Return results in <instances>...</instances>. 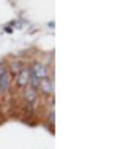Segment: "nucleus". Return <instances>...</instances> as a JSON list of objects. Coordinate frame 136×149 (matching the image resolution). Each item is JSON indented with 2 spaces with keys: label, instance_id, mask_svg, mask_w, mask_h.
I'll return each instance as SVG.
<instances>
[{
  "label": "nucleus",
  "instance_id": "f257e3e1",
  "mask_svg": "<svg viewBox=\"0 0 136 149\" xmlns=\"http://www.w3.org/2000/svg\"><path fill=\"white\" fill-rule=\"evenodd\" d=\"M28 72H30V76L37 78L38 81H41V79H44V78H48V70H46V67L43 65V63H40V62H35Z\"/></svg>",
  "mask_w": 136,
  "mask_h": 149
},
{
  "label": "nucleus",
  "instance_id": "f03ea898",
  "mask_svg": "<svg viewBox=\"0 0 136 149\" xmlns=\"http://www.w3.org/2000/svg\"><path fill=\"white\" fill-rule=\"evenodd\" d=\"M28 79H30V72H28L27 68H22L19 73H17V84H19L21 87L27 86Z\"/></svg>",
  "mask_w": 136,
  "mask_h": 149
},
{
  "label": "nucleus",
  "instance_id": "7ed1b4c3",
  "mask_svg": "<svg viewBox=\"0 0 136 149\" xmlns=\"http://www.w3.org/2000/svg\"><path fill=\"white\" fill-rule=\"evenodd\" d=\"M38 89H41L43 94L51 95V94H52V81H51V79H48V78L41 79V81H40V86H38Z\"/></svg>",
  "mask_w": 136,
  "mask_h": 149
},
{
  "label": "nucleus",
  "instance_id": "20e7f679",
  "mask_svg": "<svg viewBox=\"0 0 136 149\" xmlns=\"http://www.w3.org/2000/svg\"><path fill=\"white\" fill-rule=\"evenodd\" d=\"M8 86H10V74L6 72L0 76V92H6L8 91Z\"/></svg>",
  "mask_w": 136,
  "mask_h": 149
},
{
  "label": "nucleus",
  "instance_id": "39448f33",
  "mask_svg": "<svg viewBox=\"0 0 136 149\" xmlns=\"http://www.w3.org/2000/svg\"><path fill=\"white\" fill-rule=\"evenodd\" d=\"M35 98H37V91H33L32 87H27L26 91V100L28 103H32V102H35Z\"/></svg>",
  "mask_w": 136,
  "mask_h": 149
},
{
  "label": "nucleus",
  "instance_id": "423d86ee",
  "mask_svg": "<svg viewBox=\"0 0 136 149\" xmlns=\"http://www.w3.org/2000/svg\"><path fill=\"white\" fill-rule=\"evenodd\" d=\"M10 70H11V73L14 74V76H17V73H19L22 68H21V63H19V62L13 60V62H11V65H10Z\"/></svg>",
  "mask_w": 136,
  "mask_h": 149
},
{
  "label": "nucleus",
  "instance_id": "0eeeda50",
  "mask_svg": "<svg viewBox=\"0 0 136 149\" xmlns=\"http://www.w3.org/2000/svg\"><path fill=\"white\" fill-rule=\"evenodd\" d=\"M48 120H49L51 124L54 122V111H52V109H51V113H49V119H48Z\"/></svg>",
  "mask_w": 136,
  "mask_h": 149
}]
</instances>
